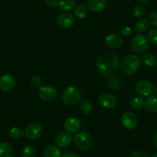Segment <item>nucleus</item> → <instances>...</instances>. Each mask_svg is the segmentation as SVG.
I'll return each instance as SVG.
<instances>
[{
	"label": "nucleus",
	"instance_id": "4be33fe9",
	"mask_svg": "<svg viewBox=\"0 0 157 157\" xmlns=\"http://www.w3.org/2000/svg\"><path fill=\"white\" fill-rule=\"evenodd\" d=\"M149 27V22L146 19H140L135 25V31L137 33H144Z\"/></svg>",
	"mask_w": 157,
	"mask_h": 157
},
{
	"label": "nucleus",
	"instance_id": "f704fd0d",
	"mask_svg": "<svg viewBox=\"0 0 157 157\" xmlns=\"http://www.w3.org/2000/svg\"><path fill=\"white\" fill-rule=\"evenodd\" d=\"M46 4L49 8H56L59 5V0H46Z\"/></svg>",
	"mask_w": 157,
	"mask_h": 157
},
{
	"label": "nucleus",
	"instance_id": "2eb2a0df",
	"mask_svg": "<svg viewBox=\"0 0 157 157\" xmlns=\"http://www.w3.org/2000/svg\"><path fill=\"white\" fill-rule=\"evenodd\" d=\"M56 21L59 26L63 29H67L73 25L74 17L70 13H64L59 15Z\"/></svg>",
	"mask_w": 157,
	"mask_h": 157
},
{
	"label": "nucleus",
	"instance_id": "b1692460",
	"mask_svg": "<svg viewBox=\"0 0 157 157\" xmlns=\"http://www.w3.org/2000/svg\"><path fill=\"white\" fill-rule=\"evenodd\" d=\"M79 109L83 115L89 116L93 112V105L89 100H82L79 105Z\"/></svg>",
	"mask_w": 157,
	"mask_h": 157
},
{
	"label": "nucleus",
	"instance_id": "bb28decb",
	"mask_svg": "<svg viewBox=\"0 0 157 157\" xmlns=\"http://www.w3.org/2000/svg\"><path fill=\"white\" fill-rule=\"evenodd\" d=\"M144 102L145 101L142 98L135 97L131 101V106L136 110L141 109L144 106Z\"/></svg>",
	"mask_w": 157,
	"mask_h": 157
},
{
	"label": "nucleus",
	"instance_id": "7ed1b4c3",
	"mask_svg": "<svg viewBox=\"0 0 157 157\" xmlns=\"http://www.w3.org/2000/svg\"><path fill=\"white\" fill-rule=\"evenodd\" d=\"M62 99L66 105H75L82 99V93L78 87L74 86H68L63 92Z\"/></svg>",
	"mask_w": 157,
	"mask_h": 157
},
{
	"label": "nucleus",
	"instance_id": "5701e85b",
	"mask_svg": "<svg viewBox=\"0 0 157 157\" xmlns=\"http://www.w3.org/2000/svg\"><path fill=\"white\" fill-rule=\"evenodd\" d=\"M37 149L33 144L26 145L22 149V157H36Z\"/></svg>",
	"mask_w": 157,
	"mask_h": 157
},
{
	"label": "nucleus",
	"instance_id": "0eeeda50",
	"mask_svg": "<svg viewBox=\"0 0 157 157\" xmlns=\"http://www.w3.org/2000/svg\"><path fill=\"white\" fill-rule=\"evenodd\" d=\"M153 90V85L146 79H141L136 85V91L141 96H149Z\"/></svg>",
	"mask_w": 157,
	"mask_h": 157
},
{
	"label": "nucleus",
	"instance_id": "7c9ffc66",
	"mask_svg": "<svg viewBox=\"0 0 157 157\" xmlns=\"http://www.w3.org/2000/svg\"><path fill=\"white\" fill-rule=\"evenodd\" d=\"M149 23L157 29V11H153L149 14Z\"/></svg>",
	"mask_w": 157,
	"mask_h": 157
},
{
	"label": "nucleus",
	"instance_id": "a878e982",
	"mask_svg": "<svg viewBox=\"0 0 157 157\" xmlns=\"http://www.w3.org/2000/svg\"><path fill=\"white\" fill-rule=\"evenodd\" d=\"M9 136L13 140H20L23 136V132L18 127H13L9 131Z\"/></svg>",
	"mask_w": 157,
	"mask_h": 157
},
{
	"label": "nucleus",
	"instance_id": "4468645a",
	"mask_svg": "<svg viewBox=\"0 0 157 157\" xmlns=\"http://www.w3.org/2000/svg\"><path fill=\"white\" fill-rule=\"evenodd\" d=\"M72 141V136L71 133L67 132H63L59 133L56 136L55 143L59 148H66L70 146Z\"/></svg>",
	"mask_w": 157,
	"mask_h": 157
},
{
	"label": "nucleus",
	"instance_id": "f257e3e1",
	"mask_svg": "<svg viewBox=\"0 0 157 157\" xmlns=\"http://www.w3.org/2000/svg\"><path fill=\"white\" fill-rule=\"evenodd\" d=\"M120 63L117 56L113 52H105L99 56L96 63L98 72L102 75H113L118 72Z\"/></svg>",
	"mask_w": 157,
	"mask_h": 157
},
{
	"label": "nucleus",
	"instance_id": "6e6552de",
	"mask_svg": "<svg viewBox=\"0 0 157 157\" xmlns=\"http://www.w3.org/2000/svg\"><path fill=\"white\" fill-rule=\"evenodd\" d=\"M57 90L54 86L50 85L42 86L39 89L38 95L42 99L46 101L52 100L57 96Z\"/></svg>",
	"mask_w": 157,
	"mask_h": 157
},
{
	"label": "nucleus",
	"instance_id": "473e14b6",
	"mask_svg": "<svg viewBox=\"0 0 157 157\" xmlns=\"http://www.w3.org/2000/svg\"><path fill=\"white\" fill-rule=\"evenodd\" d=\"M129 157H148L147 154L141 150H136L130 154Z\"/></svg>",
	"mask_w": 157,
	"mask_h": 157
},
{
	"label": "nucleus",
	"instance_id": "c85d7f7f",
	"mask_svg": "<svg viewBox=\"0 0 157 157\" xmlns=\"http://www.w3.org/2000/svg\"><path fill=\"white\" fill-rule=\"evenodd\" d=\"M147 39L152 44L157 46V29L149 30L147 35Z\"/></svg>",
	"mask_w": 157,
	"mask_h": 157
},
{
	"label": "nucleus",
	"instance_id": "4c0bfd02",
	"mask_svg": "<svg viewBox=\"0 0 157 157\" xmlns=\"http://www.w3.org/2000/svg\"><path fill=\"white\" fill-rule=\"evenodd\" d=\"M137 1H138V2H142V3H144V2H148L149 0H137Z\"/></svg>",
	"mask_w": 157,
	"mask_h": 157
},
{
	"label": "nucleus",
	"instance_id": "f3484780",
	"mask_svg": "<svg viewBox=\"0 0 157 157\" xmlns=\"http://www.w3.org/2000/svg\"><path fill=\"white\" fill-rule=\"evenodd\" d=\"M14 149L10 144L6 142L0 143V157H13Z\"/></svg>",
	"mask_w": 157,
	"mask_h": 157
},
{
	"label": "nucleus",
	"instance_id": "f8f14e48",
	"mask_svg": "<svg viewBox=\"0 0 157 157\" xmlns=\"http://www.w3.org/2000/svg\"><path fill=\"white\" fill-rule=\"evenodd\" d=\"M123 36L119 33H112L105 38V44L110 49H118L123 45Z\"/></svg>",
	"mask_w": 157,
	"mask_h": 157
},
{
	"label": "nucleus",
	"instance_id": "6ab92c4d",
	"mask_svg": "<svg viewBox=\"0 0 157 157\" xmlns=\"http://www.w3.org/2000/svg\"><path fill=\"white\" fill-rule=\"evenodd\" d=\"M58 6L61 10L64 12L72 11L76 7L75 0H60L59 1Z\"/></svg>",
	"mask_w": 157,
	"mask_h": 157
},
{
	"label": "nucleus",
	"instance_id": "c9c22d12",
	"mask_svg": "<svg viewBox=\"0 0 157 157\" xmlns=\"http://www.w3.org/2000/svg\"><path fill=\"white\" fill-rule=\"evenodd\" d=\"M63 157H81V155L78 153L75 152H69L67 153L64 154Z\"/></svg>",
	"mask_w": 157,
	"mask_h": 157
},
{
	"label": "nucleus",
	"instance_id": "423d86ee",
	"mask_svg": "<svg viewBox=\"0 0 157 157\" xmlns=\"http://www.w3.org/2000/svg\"><path fill=\"white\" fill-rule=\"evenodd\" d=\"M43 129L42 125L36 122L29 123L25 129V136L30 140H38L43 135Z\"/></svg>",
	"mask_w": 157,
	"mask_h": 157
},
{
	"label": "nucleus",
	"instance_id": "c756f323",
	"mask_svg": "<svg viewBox=\"0 0 157 157\" xmlns=\"http://www.w3.org/2000/svg\"><path fill=\"white\" fill-rule=\"evenodd\" d=\"M30 83H31L32 86L34 87L36 89H39L42 86V79L39 76L37 75H33L30 79Z\"/></svg>",
	"mask_w": 157,
	"mask_h": 157
},
{
	"label": "nucleus",
	"instance_id": "412c9836",
	"mask_svg": "<svg viewBox=\"0 0 157 157\" xmlns=\"http://www.w3.org/2000/svg\"><path fill=\"white\" fill-rule=\"evenodd\" d=\"M141 60L143 61V64L147 67H153L156 65L157 58L152 53H144L142 56Z\"/></svg>",
	"mask_w": 157,
	"mask_h": 157
},
{
	"label": "nucleus",
	"instance_id": "2f4dec72",
	"mask_svg": "<svg viewBox=\"0 0 157 157\" xmlns=\"http://www.w3.org/2000/svg\"><path fill=\"white\" fill-rule=\"evenodd\" d=\"M119 86H120V82L116 78H111L109 80V87L111 89L116 90Z\"/></svg>",
	"mask_w": 157,
	"mask_h": 157
},
{
	"label": "nucleus",
	"instance_id": "20e7f679",
	"mask_svg": "<svg viewBox=\"0 0 157 157\" xmlns=\"http://www.w3.org/2000/svg\"><path fill=\"white\" fill-rule=\"evenodd\" d=\"M73 142L75 146L78 149L83 151H87L92 148L93 145V138L91 134L88 132H77L73 137Z\"/></svg>",
	"mask_w": 157,
	"mask_h": 157
},
{
	"label": "nucleus",
	"instance_id": "aec40b11",
	"mask_svg": "<svg viewBox=\"0 0 157 157\" xmlns=\"http://www.w3.org/2000/svg\"><path fill=\"white\" fill-rule=\"evenodd\" d=\"M43 155L44 157H62V152L59 147L50 145L45 148Z\"/></svg>",
	"mask_w": 157,
	"mask_h": 157
},
{
	"label": "nucleus",
	"instance_id": "9b49d317",
	"mask_svg": "<svg viewBox=\"0 0 157 157\" xmlns=\"http://www.w3.org/2000/svg\"><path fill=\"white\" fill-rule=\"evenodd\" d=\"M99 102L103 108L111 109L116 107L117 99L111 93H103L99 97Z\"/></svg>",
	"mask_w": 157,
	"mask_h": 157
},
{
	"label": "nucleus",
	"instance_id": "ddd939ff",
	"mask_svg": "<svg viewBox=\"0 0 157 157\" xmlns=\"http://www.w3.org/2000/svg\"><path fill=\"white\" fill-rule=\"evenodd\" d=\"M81 122L74 117L67 118L64 122V128L69 133H77L81 129Z\"/></svg>",
	"mask_w": 157,
	"mask_h": 157
},
{
	"label": "nucleus",
	"instance_id": "1a4fd4ad",
	"mask_svg": "<svg viewBox=\"0 0 157 157\" xmlns=\"http://www.w3.org/2000/svg\"><path fill=\"white\" fill-rule=\"evenodd\" d=\"M121 123L126 129H133L138 124V118L132 112H126L122 116Z\"/></svg>",
	"mask_w": 157,
	"mask_h": 157
},
{
	"label": "nucleus",
	"instance_id": "393cba45",
	"mask_svg": "<svg viewBox=\"0 0 157 157\" xmlns=\"http://www.w3.org/2000/svg\"><path fill=\"white\" fill-rule=\"evenodd\" d=\"M88 15V9L83 4L77 6L75 8V16L78 19H84Z\"/></svg>",
	"mask_w": 157,
	"mask_h": 157
},
{
	"label": "nucleus",
	"instance_id": "dca6fc26",
	"mask_svg": "<svg viewBox=\"0 0 157 157\" xmlns=\"http://www.w3.org/2000/svg\"><path fill=\"white\" fill-rule=\"evenodd\" d=\"M107 0H88L87 6L89 10L94 13L102 11L106 7Z\"/></svg>",
	"mask_w": 157,
	"mask_h": 157
},
{
	"label": "nucleus",
	"instance_id": "cd10ccee",
	"mask_svg": "<svg viewBox=\"0 0 157 157\" xmlns=\"http://www.w3.org/2000/svg\"><path fill=\"white\" fill-rule=\"evenodd\" d=\"M133 15L136 18H142L145 15V8L142 4H136L133 8Z\"/></svg>",
	"mask_w": 157,
	"mask_h": 157
},
{
	"label": "nucleus",
	"instance_id": "9d476101",
	"mask_svg": "<svg viewBox=\"0 0 157 157\" xmlns=\"http://www.w3.org/2000/svg\"><path fill=\"white\" fill-rule=\"evenodd\" d=\"M16 81L13 75L4 74L0 76V90L4 92H10L14 89Z\"/></svg>",
	"mask_w": 157,
	"mask_h": 157
},
{
	"label": "nucleus",
	"instance_id": "58836bf2",
	"mask_svg": "<svg viewBox=\"0 0 157 157\" xmlns=\"http://www.w3.org/2000/svg\"><path fill=\"white\" fill-rule=\"evenodd\" d=\"M152 157H157V152H155V153H154L153 155H152Z\"/></svg>",
	"mask_w": 157,
	"mask_h": 157
},
{
	"label": "nucleus",
	"instance_id": "39448f33",
	"mask_svg": "<svg viewBox=\"0 0 157 157\" xmlns=\"http://www.w3.org/2000/svg\"><path fill=\"white\" fill-rule=\"evenodd\" d=\"M149 47V40L143 35H136L131 40V48L137 53H143L146 52Z\"/></svg>",
	"mask_w": 157,
	"mask_h": 157
},
{
	"label": "nucleus",
	"instance_id": "e433bc0d",
	"mask_svg": "<svg viewBox=\"0 0 157 157\" xmlns=\"http://www.w3.org/2000/svg\"><path fill=\"white\" fill-rule=\"evenodd\" d=\"M152 143H153L154 146L157 149V133H155L152 137Z\"/></svg>",
	"mask_w": 157,
	"mask_h": 157
},
{
	"label": "nucleus",
	"instance_id": "72a5a7b5",
	"mask_svg": "<svg viewBox=\"0 0 157 157\" xmlns=\"http://www.w3.org/2000/svg\"><path fill=\"white\" fill-rule=\"evenodd\" d=\"M120 33H121V35L123 36H129L132 33V29H131L130 27L124 26L121 29Z\"/></svg>",
	"mask_w": 157,
	"mask_h": 157
},
{
	"label": "nucleus",
	"instance_id": "a211bd4d",
	"mask_svg": "<svg viewBox=\"0 0 157 157\" xmlns=\"http://www.w3.org/2000/svg\"><path fill=\"white\" fill-rule=\"evenodd\" d=\"M144 106L147 111L152 113H157V96H149L144 102Z\"/></svg>",
	"mask_w": 157,
	"mask_h": 157
},
{
	"label": "nucleus",
	"instance_id": "f03ea898",
	"mask_svg": "<svg viewBox=\"0 0 157 157\" xmlns=\"http://www.w3.org/2000/svg\"><path fill=\"white\" fill-rule=\"evenodd\" d=\"M141 64L140 58L134 54H129L124 57L122 62V69L128 75L135 74L139 70Z\"/></svg>",
	"mask_w": 157,
	"mask_h": 157
}]
</instances>
